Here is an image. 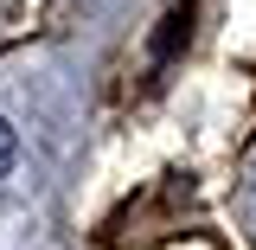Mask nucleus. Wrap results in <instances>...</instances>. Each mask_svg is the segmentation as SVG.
I'll use <instances>...</instances> for the list:
<instances>
[{
    "mask_svg": "<svg viewBox=\"0 0 256 250\" xmlns=\"http://www.w3.org/2000/svg\"><path fill=\"white\" fill-rule=\"evenodd\" d=\"M13 154H20V135H13V122H6V116H0V173L13 167Z\"/></svg>",
    "mask_w": 256,
    "mask_h": 250,
    "instance_id": "nucleus-1",
    "label": "nucleus"
}]
</instances>
